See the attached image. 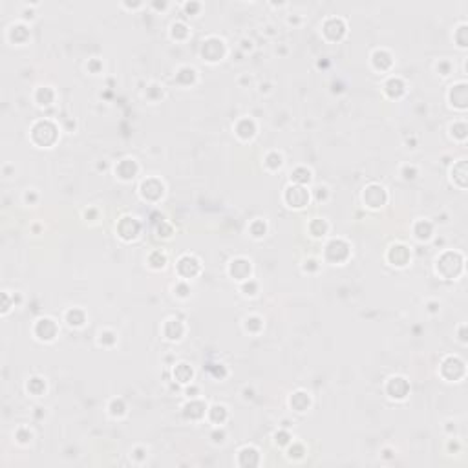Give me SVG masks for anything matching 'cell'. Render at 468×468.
Listing matches in <instances>:
<instances>
[{"label":"cell","instance_id":"6da1fadb","mask_svg":"<svg viewBox=\"0 0 468 468\" xmlns=\"http://www.w3.org/2000/svg\"><path fill=\"white\" fill-rule=\"evenodd\" d=\"M285 202L291 207H297V209H302L307 202H309V192L300 185V187H289L285 190Z\"/></svg>","mask_w":468,"mask_h":468},{"label":"cell","instance_id":"7a4b0ae2","mask_svg":"<svg viewBox=\"0 0 468 468\" xmlns=\"http://www.w3.org/2000/svg\"><path fill=\"white\" fill-rule=\"evenodd\" d=\"M364 202L367 203V207H372V209L382 207L386 203L384 188L379 187V185H370V187L364 190Z\"/></svg>","mask_w":468,"mask_h":468},{"label":"cell","instance_id":"3957f363","mask_svg":"<svg viewBox=\"0 0 468 468\" xmlns=\"http://www.w3.org/2000/svg\"><path fill=\"white\" fill-rule=\"evenodd\" d=\"M35 335L40 340H53L57 335V326L52 318H40L35 324Z\"/></svg>","mask_w":468,"mask_h":468},{"label":"cell","instance_id":"277c9868","mask_svg":"<svg viewBox=\"0 0 468 468\" xmlns=\"http://www.w3.org/2000/svg\"><path fill=\"white\" fill-rule=\"evenodd\" d=\"M178 271L185 278H192V276H196L200 273V262L194 256H190V254H185L183 258L178 262Z\"/></svg>","mask_w":468,"mask_h":468},{"label":"cell","instance_id":"5b68a950","mask_svg":"<svg viewBox=\"0 0 468 468\" xmlns=\"http://www.w3.org/2000/svg\"><path fill=\"white\" fill-rule=\"evenodd\" d=\"M346 33V24L342 18H329L324 24V35L331 40H338Z\"/></svg>","mask_w":468,"mask_h":468},{"label":"cell","instance_id":"8992f818","mask_svg":"<svg viewBox=\"0 0 468 468\" xmlns=\"http://www.w3.org/2000/svg\"><path fill=\"white\" fill-rule=\"evenodd\" d=\"M350 254V247H348L346 243L342 240H333L331 243L326 247V256H328V260H331V262H342L340 256L338 254Z\"/></svg>","mask_w":468,"mask_h":468},{"label":"cell","instance_id":"52a82bcc","mask_svg":"<svg viewBox=\"0 0 468 468\" xmlns=\"http://www.w3.org/2000/svg\"><path fill=\"white\" fill-rule=\"evenodd\" d=\"M139 232V224H137L134 218H122L121 224H119V236L125 238V240H132V238L137 236Z\"/></svg>","mask_w":468,"mask_h":468},{"label":"cell","instance_id":"ba28073f","mask_svg":"<svg viewBox=\"0 0 468 468\" xmlns=\"http://www.w3.org/2000/svg\"><path fill=\"white\" fill-rule=\"evenodd\" d=\"M231 275L236 276L238 280H245V278H249L251 275V262H247V260L240 258V260H234L231 265Z\"/></svg>","mask_w":468,"mask_h":468},{"label":"cell","instance_id":"9c48e42d","mask_svg":"<svg viewBox=\"0 0 468 468\" xmlns=\"http://www.w3.org/2000/svg\"><path fill=\"white\" fill-rule=\"evenodd\" d=\"M389 254H397V258H391L389 262H393V265H406L408 258H410V253L404 245H393L389 249Z\"/></svg>","mask_w":468,"mask_h":468},{"label":"cell","instance_id":"30bf717a","mask_svg":"<svg viewBox=\"0 0 468 468\" xmlns=\"http://www.w3.org/2000/svg\"><path fill=\"white\" fill-rule=\"evenodd\" d=\"M141 188H149V192H143V198H149V200H158V198L163 196V183L161 181H158L156 187H150V180H149V181H144V183L141 185Z\"/></svg>","mask_w":468,"mask_h":468},{"label":"cell","instance_id":"8fae6325","mask_svg":"<svg viewBox=\"0 0 468 468\" xmlns=\"http://www.w3.org/2000/svg\"><path fill=\"white\" fill-rule=\"evenodd\" d=\"M174 375L178 377V381L185 384V382H188L192 379V367L188 366V364H178V367L174 370Z\"/></svg>","mask_w":468,"mask_h":468},{"label":"cell","instance_id":"7c38bea8","mask_svg":"<svg viewBox=\"0 0 468 468\" xmlns=\"http://www.w3.org/2000/svg\"><path fill=\"white\" fill-rule=\"evenodd\" d=\"M53 97H55V93H53L52 88L44 86V88H39L35 99L39 101V105H50V103L53 101Z\"/></svg>","mask_w":468,"mask_h":468},{"label":"cell","instance_id":"4fadbf2b","mask_svg":"<svg viewBox=\"0 0 468 468\" xmlns=\"http://www.w3.org/2000/svg\"><path fill=\"white\" fill-rule=\"evenodd\" d=\"M386 92H388L391 97H397L404 92V84L401 83V79H389L388 83H386Z\"/></svg>","mask_w":468,"mask_h":468},{"label":"cell","instance_id":"5bb4252c","mask_svg":"<svg viewBox=\"0 0 468 468\" xmlns=\"http://www.w3.org/2000/svg\"><path fill=\"white\" fill-rule=\"evenodd\" d=\"M28 389H30L31 393L39 395L40 391H44V389H46V382H44L42 379H39V377H33V379L28 382Z\"/></svg>","mask_w":468,"mask_h":468},{"label":"cell","instance_id":"9a60e30c","mask_svg":"<svg viewBox=\"0 0 468 468\" xmlns=\"http://www.w3.org/2000/svg\"><path fill=\"white\" fill-rule=\"evenodd\" d=\"M291 176H293V180L297 181V183H300V185L307 183V181L311 180V172L306 170V168H297V170H294V174H291Z\"/></svg>","mask_w":468,"mask_h":468},{"label":"cell","instance_id":"2e32d148","mask_svg":"<svg viewBox=\"0 0 468 468\" xmlns=\"http://www.w3.org/2000/svg\"><path fill=\"white\" fill-rule=\"evenodd\" d=\"M267 165H271L273 168H278V166L282 165V156L276 152L269 154V156H267Z\"/></svg>","mask_w":468,"mask_h":468}]
</instances>
